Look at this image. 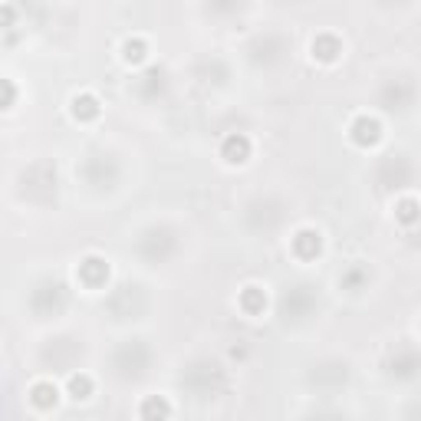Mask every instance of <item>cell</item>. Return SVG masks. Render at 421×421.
<instances>
[{
	"mask_svg": "<svg viewBox=\"0 0 421 421\" xmlns=\"http://www.w3.org/2000/svg\"><path fill=\"white\" fill-rule=\"evenodd\" d=\"M49 392H56V389H49V385H40V389H36V402H40V405L49 402Z\"/></svg>",
	"mask_w": 421,
	"mask_h": 421,
	"instance_id": "cell-1",
	"label": "cell"
}]
</instances>
